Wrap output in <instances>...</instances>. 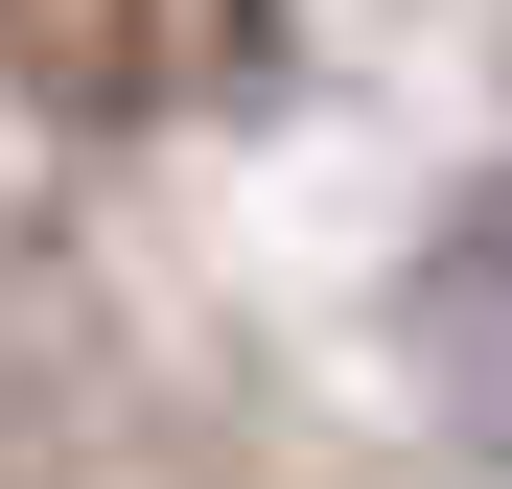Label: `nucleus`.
<instances>
[{
  "label": "nucleus",
  "instance_id": "1",
  "mask_svg": "<svg viewBox=\"0 0 512 489\" xmlns=\"http://www.w3.org/2000/svg\"><path fill=\"white\" fill-rule=\"evenodd\" d=\"M0 70L70 117H187V94H256V0H0Z\"/></svg>",
  "mask_w": 512,
  "mask_h": 489
},
{
  "label": "nucleus",
  "instance_id": "2",
  "mask_svg": "<svg viewBox=\"0 0 512 489\" xmlns=\"http://www.w3.org/2000/svg\"><path fill=\"white\" fill-rule=\"evenodd\" d=\"M396 326H419V373H443L466 420L512 443V187H489V210L443 233V257H419V303H396Z\"/></svg>",
  "mask_w": 512,
  "mask_h": 489
}]
</instances>
